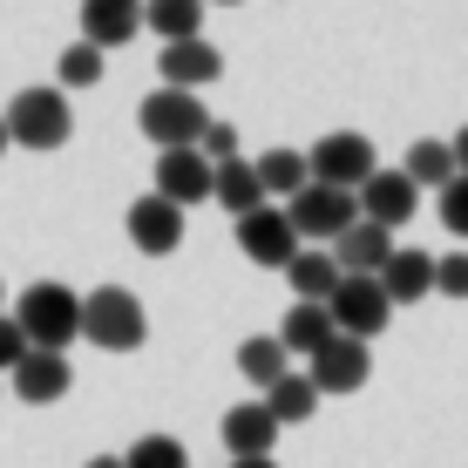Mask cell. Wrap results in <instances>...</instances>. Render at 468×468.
I'll return each mask as SVG.
<instances>
[{"mask_svg": "<svg viewBox=\"0 0 468 468\" xmlns=\"http://www.w3.org/2000/svg\"><path fill=\"white\" fill-rule=\"evenodd\" d=\"M14 326L35 353H69V340H82V292H69L61 279H35L14 299Z\"/></svg>", "mask_w": 468, "mask_h": 468, "instance_id": "1", "label": "cell"}, {"mask_svg": "<svg viewBox=\"0 0 468 468\" xmlns=\"http://www.w3.org/2000/svg\"><path fill=\"white\" fill-rule=\"evenodd\" d=\"M82 340L95 353H136L150 340V313H143V299L129 292V285H102V292L82 299Z\"/></svg>", "mask_w": 468, "mask_h": 468, "instance_id": "2", "label": "cell"}, {"mask_svg": "<svg viewBox=\"0 0 468 468\" xmlns=\"http://www.w3.org/2000/svg\"><path fill=\"white\" fill-rule=\"evenodd\" d=\"M136 129L156 150H197L211 116H204V95H190V89H150L136 102Z\"/></svg>", "mask_w": 468, "mask_h": 468, "instance_id": "3", "label": "cell"}, {"mask_svg": "<svg viewBox=\"0 0 468 468\" xmlns=\"http://www.w3.org/2000/svg\"><path fill=\"white\" fill-rule=\"evenodd\" d=\"M0 122H7V143H21V150H61L75 136V116H69L61 89H21Z\"/></svg>", "mask_w": 468, "mask_h": 468, "instance_id": "4", "label": "cell"}, {"mask_svg": "<svg viewBox=\"0 0 468 468\" xmlns=\"http://www.w3.org/2000/svg\"><path fill=\"white\" fill-rule=\"evenodd\" d=\"M285 218H292L299 245H333V238L360 218V197H353V190H333V184H305L299 197H285Z\"/></svg>", "mask_w": 468, "mask_h": 468, "instance_id": "5", "label": "cell"}, {"mask_svg": "<svg viewBox=\"0 0 468 468\" xmlns=\"http://www.w3.org/2000/svg\"><path fill=\"white\" fill-rule=\"evenodd\" d=\"M326 313H333V333H340V340H380L387 319H394V299L380 292V279H340L333 299H326Z\"/></svg>", "mask_w": 468, "mask_h": 468, "instance_id": "6", "label": "cell"}, {"mask_svg": "<svg viewBox=\"0 0 468 468\" xmlns=\"http://www.w3.org/2000/svg\"><path fill=\"white\" fill-rule=\"evenodd\" d=\"M313 184H333V190H360L367 176H374V136H360V129H333V136L313 143Z\"/></svg>", "mask_w": 468, "mask_h": 468, "instance_id": "7", "label": "cell"}, {"mask_svg": "<svg viewBox=\"0 0 468 468\" xmlns=\"http://www.w3.org/2000/svg\"><path fill=\"white\" fill-rule=\"evenodd\" d=\"M238 251H245L251 265H265V271H285L292 251H299V231H292V218H285L279 204H265V211L238 218Z\"/></svg>", "mask_w": 468, "mask_h": 468, "instance_id": "8", "label": "cell"}, {"mask_svg": "<svg viewBox=\"0 0 468 468\" xmlns=\"http://www.w3.org/2000/svg\"><path fill=\"white\" fill-rule=\"evenodd\" d=\"M305 374H313L319 400L326 394H360L367 374H374V353H367V340H326L313 360H305Z\"/></svg>", "mask_w": 468, "mask_h": 468, "instance_id": "9", "label": "cell"}, {"mask_svg": "<svg viewBox=\"0 0 468 468\" xmlns=\"http://www.w3.org/2000/svg\"><path fill=\"white\" fill-rule=\"evenodd\" d=\"M353 197H360V218H367V224H380V231H400V224L421 211V190H414L400 170H374L360 190H353Z\"/></svg>", "mask_w": 468, "mask_h": 468, "instance_id": "10", "label": "cell"}, {"mask_svg": "<svg viewBox=\"0 0 468 468\" xmlns=\"http://www.w3.org/2000/svg\"><path fill=\"white\" fill-rule=\"evenodd\" d=\"M129 245H136L143 258H170L176 245H184V211H176L170 197H136L129 204Z\"/></svg>", "mask_w": 468, "mask_h": 468, "instance_id": "11", "label": "cell"}, {"mask_svg": "<svg viewBox=\"0 0 468 468\" xmlns=\"http://www.w3.org/2000/svg\"><path fill=\"white\" fill-rule=\"evenodd\" d=\"M333 265L346 271V279H380V265L394 258V231H380V224H367V218H353L340 238H333Z\"/></svg>", "mask_w": 468, "mask_h": 468, "instance_id": "12", "label": "cell"}, {"mask_svg": "<svg viewBox=\"0 0 468 468\" xmlns=\"http://www.w3.org/2000/svg\"><path fill=\"white\" fill-rule=\"evenodd\" d=\"M211 176L218 170L204 164V150H156V197H170L176 211L211 197Z\"/></svg>", "mask_w": 468, "mask_h": 468, "instance_id": "13", "label": "cell"}, {"mask_svg": "<svg viewBox=\"0 0 468 468\" xmlns=\"http://www.w3.org/2000/svg\"><path fill=\"white\" fill-rule=\"evenodd\" d=\"M156 75H164V89H190V95H197V89H211L218 75H224V55L204 35L197 41H170L164 61H156Z\"/></svg>", "mask_w": 468, "mask_h": 468, "instance_id": "14", "label": "cell"}, {"mask_svg": "<svg viewBox=\"0 0 468 468\" xmlns=\"http://www.w3.org/2000/svg\"><path fill=\"white\" fill-rule=\"evenodd\" d=\"M143 35V0H82V41L89 48H122Z\"/></svg>", "mask_w": 468, "mask_h": 468, "instance_id": "15", "label": "cell"}, {"mask_svg": "<svg viewBox=\"0 0 468 468\" xmlns=\"http://www.w3.org/2000/svg\"><path fill=\"white\" fill-rule=\"evenodd\" d=\"M218 434H224V448H231V462H265L271 441H279V421H271L265 400H251V408H231V414H224Z\"/></svg>", "mask_w": 468, "mask_h": 468, "instance_id": "16", "label": "cell"}, {"mask_svg": "<svg viewBox=\"0 0 468 468\" xmlns=\"http://www.w3.org/2000/svg\"><path fill=\"white\" fill-rule=\"evenodd\" d=\"M69 387H75L69 353H27V360L14 367V394H21L27 408H48V400H61Z\"/></svg>", "mask_w": 468, "mask_h": 468, "instance_id": "17", "label": "cell"}, {"mask_svg": "<svg viewBox=\"0 0 468 468\" xmlns=\"http://www.w3.org/2000/svg\"><path fill=\"white\" fill-rule=\"evenodd\" d=\"M380 292L394 305H421L434 292V258L414 251V245H394V258L380 265Z\"/></svg>", "mask_w": 468, "mask_h": 468, "instance_id": "18", "label": "cell"}, {"mask_svg": "<svg viewBox=\"0 0 468 468\" xmlns=\"http://www.w3.org/2000/svg\"><path fill=\"white\" fill-rule=\"evenodd\" d=\"M340 279H346V271L333 265V251H326V245H299V251H292V265H285V285H292V299H299V305H326Z\"/></svg>", "mask_w": 468, "mask_h": 468, "instance_id": "19", "label": "cell"}, {"mask_svg": "<svg viewBox=\"0 0 468 468\" xmlns=\"http://www.w3.org/2000/svg\"><path fill=\"white\" fill-rule=\"evenodd\" d=\"M211 197L224 204L231 218H251V211H265V184H258V164L251 156H238V164H218V176H211Z\"/></svg>", "mask_w": 468, "mask_h": 468, "instance_id": "20", "label": "cell"}, {"mask_svg": "<svg viewBox=\"0 0 468 468\" xmlns=\"http://www.w3.org/2000/svg\"><path fill=\"white\" fill-rule=\"evenodd\" d=\"M143 27L170 41H197L204 35V0H143Z\"/></svg>", "mask_w": 468, "mask_h": 468, "instance_id": "21", "label": "cell"}, {"mask_svg": "<svg viewBox=\"0 0 468 468\" xmlns=\"http://www.w3.org/2000/svg\"><path fill=\"white\" fill-rule=\"evenodd\" d=\"M400 176H408L414 190H441V184H455V143H434V136H421L408 150V164H400Z\"/></svg>", "mask_w": 468, "mask_h": 468, "instance_id": "22", "label": "cell"}, {"mask_svg": "<svg viewBox=\"0 0 468 468\" xmlns=\"http://www.w3.org/2000/svg\"><path fill=\"white\" fill-rule=\"evenodd\" d=\"M326 340H340L326 305H292V313H285V326H279V346H285V353H305V360H313Z\"/></svg>", "mask_w": 468, "mask_h": 468, "instance_id": "23", "label": "cell"}, {"mask_svg": "<svg viewBox=\"0 0 468 468\" xmlns=\"http://www.w3.org/2000/svg\"><path fill=\"white\" fill-rule=\"evenodd\" d=\"M265 408H271V421H279V428L313 421V414H319V387H313V374H285V380H271V387H265Z\"/></svg>", "mask_w": 468, "mask_h": 468, "instance_id": "24", "label": "cell"}, {"mask_svg": "<svg viewBox=\"0 0 468 468\" xmlns=\"http://www.w3.org/2000/svg\"><path fill=\"white\" fill-rule=\"evenodd\" d=\"M258 164V184H265V197H299L305 184H313V164H305V150H265L251 156Z\"/></svg>", "mask_w": 468, "mask_h": 468, "instance_id": "25", "label": "cell"}, {"mask_svg": "<svg viewBox=\"0 0 468 468\" xmlns=\"http://www.w3.org/2000/svg\"><path fill=\"white\" fill-rule=\"evenodd\" d=\"M238 374H245L251 387H271V380L292 374V353L279 346V333H271V340H245L238 346Z\"/></svg>", "mask_w": 468, "mask_h": 468, "instance_id": "26", "label": "cell"}, {"mask_svg": "<svg viewBox=\"0 0 468 468\" xmlns=\"http://www.w3.org/2000/svg\"><path fill=\"white\" fill-rule=\"evenodd\" d=\"M122 468H190V448L176 441V434H143L122 455Z\"/></svg>", "mask_w": 468, "mask_h": 468, "instance_id": "27", "label": "cell"}, {"mask_svg": "<svg viewBox=\"0 0 468 468\" xmlns=\"http://www.w3.org/2000/svg\"><path fill=\"white\" fill-rule=\"evenodd\" d=\"M102 48H89V41H69V48H61V61H55V75H61V82H69V89H95V82H102Z\"/></svg>", "mask_w": 468, "mask_h": 468, "instance_id": "28", "label": "cell"}, {"mask_svg": "<svg viewBox=\"0 0 468 468\" xmlns=\"http://www.w3.org/2000/svg\"><path fill=\"white\" fill-rule=\"evenodd\" d=\"M434 292H441V299H468V251L434 258Z\"/></svg>", "mask_w": 468, "mask_h": 468, "instance_id": "29", "label": "cell"}, {"mask_svg": "<svg viewBox=\"0 0 468 468\" xmlns=\"http://www.w3.org/2000/svg\"><path fill=\"white\" fill-rule=\"evenodd\" d=\"M197 150H204V164H211V170H218V164H238V129H231V122H211Z\"/></svg>", "mask_w": 468, "mask_h": 468, "instance_id": "30", "label": "cell"}, {"mask_svg": "<svg viewBox=\"0 0 468 468\" xmlns=\"http://www.w3.org/2000/svg\"><path fill=\"white\" fill-rule=\"evenodd\" d=\"M441 224L455 238H468V176H455V184H441Z\"/></svg>", "mask_w": 468, "mask_h": 468, "instance_id": "31", "label": "cell"}, {"mask_svg": "<svg viewBox=\"0 0 468 468\" xmlns=\"http://www.w3.org/2000/svg\"><path fill=\"white\" fill-rule=\"evenodd\" d=\"M27 353H35V346H27V333L14 326V313H0V374H14Z\"/></svg>", "mask_w": 468, "mask_h": 468, "instance_id": "32", "label": "cell"}, {"mask_svg": "<svg viewBox=\"0 0 468 468\" xmlns=\"http://www.w3.org/2000/svg\"><path fill=\"white\" fill-rule=\"evenodd\" d=\"M455 170L468 176V129H455Z\"/></svg>", "mask_w": 468, "mask_h": 468, "instance_id": "33", "label": "cell"}, {"mask_svg": "<svg viewBox=\"0 0 468 468\" xmlns=\"http://www.w3.org/2000/svg\"><path fill=\"white\" fill-rule=\"evenodd\" d=\"M82 468H122V455H95V462H82Z\"/></svg>", "mask_w": 468, "mask_h": 468, "instance_id": "34", "label": "cell"}, {"mask_svg": "<svg viewBox=\"0 0 468 468\" xmlns=\"http://www.w3.org/2000/svg\"><path fill=\"white\" fill-rule=\"evenodd\" d=\"M231 468H279V462H271V455H265V462H231Z\"/></svg>", "mask_w": 468, "mask_h": 468, "instance_id": "35", "label": "cell"}, {"mask_svg": "<svg viewBox=\"0 0 468 468\" xmlns=\"http://www.w3.org/2000/svg\"><path fill=\"white\" fill-rule=\"evenodd\" d=\"M7 150H14V143H7V122H0V156H7Z\"/></svg>", "mask_w": 468, "mask_h": 468, "instance_id": "36", "label": "cell"}, {"mask_svg": "<svg viewBox=\"0 0 468 468\" xmlns=\"http://www.w3.org/2000/svg\"><path fill=\"white\" fill-rule=\"evenodd\" d=\"M204 7H238V0H204Z\"/></svg>", "mask_w": 468, "mask_h": 468, "instance_id": "37", "label": "cell"}, {"mask_svg": "<svg viewBox=\"0 0 468 468\" xmlns=\"http://www.w3.org/2000/svg\"><path fill=\"white\" fill-rule=\"evenodd\" d=\"M0 299H7V285H0ZM0 313H7V305H0Z\"/></svg>", "mask_w": 468, "mask_h": 468, "instance_id": "38", "label": "cell"}]
</instances>
